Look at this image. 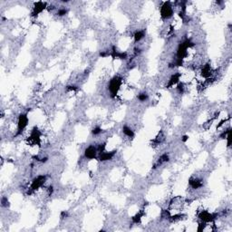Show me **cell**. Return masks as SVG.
Listing matches in <instances>:
<instances>
[{
	"mask_svg": "<svg viewBox=\"0 0 232 232\" xmlns=\"http://www.w3.org/2000/svg\"><path fill=\"white\" fill-rule=\"evenodd\" d=\"M137 98H138V100H139L140 102L143 103V102H146V101L149 99V95H148L146 93H140V94L137 96Z\"/></svg>",
	"mask_w": 232,
	"mask_h": 232,
	"instance_id": "16",
	"label": "cell"
},
{
	"mask_svg": "<svg viewBox=\"0 0 232 232\" xmlns=\"http://www.w3.org/2000/svg\"><path fill=\"white\" fill-rule=\"evenodd\" d=\"M180 76H181V73H176L172 74L170 76L168 84H167V88H170V87H172L174 85H177L179 83V82Z\"/></svg>",
	"mask_w": 232,
	"mask_h": 232,
	"instance_id": "10",
	"label": "cell"
},
{
	"mask_svg": "<svg viewBox=\"0 0 232 232\" xmlns=\"http://www.w3.org/2000/svg\"><path fill=\"white\" fill-rule=\"evenodd\" d=\"M144 36H145V30H137V31H135L134 35V42L135 43L140 42L143 38H144Z\"/></svg>",
	"mask_w": 232,
	"mask_h": 232,
	"instance_id": "12",
	"label": "cell"
},
{
	"mask_svg": "<svg viewBox=\"0 0 232 232\" xmlns=\"http://www.w3.org/2000/svg\"><path fill=\"white\" fill-rule=\"evenodd\" d=\"M41 132L38 130L37 127H35L32 131H31V134L28 137V141L32 144L34 145H38L40 146L41 144Z\"/></svg>",
	"mask_w": 232,
	"mask_h": 232,
	"instance_id": "5",
	"label": "cell"
},
{
	"mask_svg": "<svg viewBox=\"0 0 232 232\" xmlns=\"http://www.w3.org/2000/svg\"><path fill=\"white\" fill-rule=\"evenodd\" d=\"M143 216H144V213H143V211L138 212V213L135 215L134 217H133V222L135 224L140 223V222H141V220H142V218H143Z\"/></svg>",
	"mask_w": 232,
	"mask_h": 232,
	"instance_id": "15",
	"label": "cell"
},
{
	"mask_svg": "<svg viewBox=\"0 0 232 232\" xmlns=\"http://www.w3.org/2000/svg\"><path fill=\"white\" fill-rule=\"evenodd\" d=\"M68 10L66 8H60L58 11H57V16L58 17H63L67 14Z\"/></svg>",
	"mask_w": 232,
	"mask_h": 232,
	"instance_id": "20",
	"label": "cell"
},
{
	"mask_svg": "<svg viewBox=\"0 0 232 232\" xmlns=\"http://www.w3.org/2000/svg\"><path fill=\"white\" fill-rule=\"evenodd\" d=\"M123 133H124V135H126L127 137H129V138H134V131H133L129 126H127V125H124V126L123 127Z\"/></svg>",
	"mask_w": 232,
	"mask_h": 232,
	"instance_id": "14",
	"label": "cell"
},
{
	"mask_svg": "<svg viewBox=\"0 0 232 232\" xmlns=\"http://www.w3.org/2000/svg\"><path fill=\"white\" fill-rule=\"evenodd\" d=\"M160 13H161V18L162 19H170L173 17L174 10H173V7L171 6L170 2H164L162 4L160 9Z\"/></svg>",
	"mask_w": 232,
	"mask_h": 232,
	"instance_id": "2",
	"label": "cell"
},
{
	"mask_svg": "<svg viewBox=\"0 0 232 232\" xmlns=\"http://www.w3.org/2000/svg\"><path fill=\"white\" fill-rule=\"evenodd\" d=\"M116 151H113V152H101L99 154V161H110L113 158V156L115 155Z\"/></svg>",
	"mask_w": 232,
	"mask_h": 232,
	"instance_id": "11",
	"label": "cell"
},
{
	"mask_svg": "<svg viewBox=\"0 0 232 232\" xmlns=\"http://www.w3.org/2000/svg\"><path fill=\"white\" fill-rule=\"evenodd\" d=\"M188 139H189V137H188V136H186V135H184V136L182 137V142H184V143H185V142L187 141Z\"/></svg>",
	"mask_w": 232,
	"mask_h": 232,
	"instance_id": "22",
	"label": "cell"
},
{
	"mask_svg": "<svg viewBox=\"0 0 232 232\" xmlns=\"http://www.w3.org/2000/svg\"><path fill=\"white\" fill-rule=\"evenodd\" d=\"M46 8V3L45 2H36L33 8V17H36L38 14L42 13Z\"/></svg>",
	"mask_w": 232,
	"mask_h": 232,
	"instance_id": "8",
	"label": "cell"
},
{
	"mask_svg": "<svg viewBox=\"0 0 232 232\" xmlns=\"http://www.w3.org/2000/svg\"><path fill=\"white\" fill-rule=\"evenodd\" d=\"M47 177L45 175H39L36 178H35L32 180L31 186H30V191H36V189H38L39 188H41L46 181Z\"/></svg>",
	"mask_w": 232,
	"mask_h": 232,
	"instance_id": "4",
	"label": "cell"
},
{
	"mask_svg": "<svg viewBox=\"0 0 232 232\" xmlns=\"http://www.w3.org/2000/svg\"><path fill=\"white\" fill-rule=\"evenodd\" d=\"M102 133H103V130H102V128L99 127V126L94 127V128L92 130V134H93V135H99V134H101Z\"/></svg>",
	"mask_w": 232,
	"mask_h": 232,
	"instance_id": "18",
	"label": "cell"
},
{
	"mask_svg": "<svg viewBox=\"0 0 232 232\" xmlns=\"http://www.w3.org/2000/svg\"><path fill=\"white\" fill-rule=\"evenodd\" d=\"M66 90L67 91H74V90H77V87L75 85H69L66 87Z\"/></svg>",
	"mask_w": 232,
	"mask_h": 232,
	"instance_id": "21",
	"label": "cell"
},
{
	"mask_svg": "<svg viewBox=\"0 0 232 232\" xmlns=\"http://www.w3.org/2000/svg\"><path fill=\"white\" fill-rule=\"evenodd\" d=\"M123 83V78L120 76H114L113 78H112L110 82H109V85H108V89L110 92V94L113 98L116 97L118 91L120 90L121 86Z\"/></svg>",
	"mask_w": 232,
	"mask_h": 232,
	"instance_id": "1",
	"label": "cell"
},
{
	"mask_svg": "<svg viewBox=\"0 0 232 232\" xmlns=\"http://www.w3.org/2000/svg\"><path fill=\"white\" fill-rule=\"evenodd\" d=\"M8 198L7 197H3L2 199H1V205L2 207H5V208H8L9 206L8 204Z\"/></svg>",
	"mask_w": 232,
	"mask_h": 232,
	"instance_id": "19",
	"label": "cell"
},
{
	"mask_svg": "<svg viewBox=\"0 0 232 232\" xmlns=\"http://www.w3.org/2000/svg\"><path fill=\"white\" fill-rule=\"evenodd\" d=\"M177 91H178V93L179 94H182L183 93H184V91H185V86H184V84L182 83H179L177 84Z\"/></svg>",
	"mask_w": 232,
	"mask_h": 232,
	"instance_id": "17",
	"label": "cell"
},
{
	"mask_svg": "<svg viewBox=\"0 0 232 232\" xmlns=\"http://www.w3.org/2000/svg\"><path fill=\"white\" fill-rule=\"evenodd\" d=\"M27 124H28V116H27V113H21L20 115L18 116V132H17V134L16 136L18 135H20L22 134L25 129L27 128Z\"/></svg>",
	"mask_w": 232,
	"mask_h": 232,
	"instance_id": "3",
	"label": "cell"
},
{
	"mask_svg": "<svg viewBox=\"0 0 232 232\" xmlns=\"http://www.w3.org/2000/svg\"><path fill=\"white\" fill-rule=\"evenodd\" d=\"M98 150L95 146L93 145H90L89 147H87L84 151V157L86 159H89V160H93V159H95L97 157V154H98Z\"/></svg>",
	"mask_w": 232,
	"mask_h": 232,
	"instance_id": "7",
	"label": "cell"
},
{
	"mask_svg": "<svg viewBox=\"0 0 232 232\" xmlns=\"http://www.w3.org/2000/svg\"><path fill=\"white\" fill-rule=\"evenodd\" d=\"M198 217H199V219L202 222L210 223V222H213L215 219L218 218V214H216V213H210V212L206 211V210H202V211H200L199 213Z\"/></svg>",
	"mask_w": 232,
	"mask_h": 232,
	"instance_id": "6",
	"label": "cell"
},
{
	"mask_svg": "<svg viewBox=\"0 0 232 232\" xmlns=\"http://www.w3.org/2000/svg\"><path fill=\"white\" fill-rule=\"evenodd\" d=\"M189 184L193 189H198L203 187V181L202 179L199 178H190L189 179Z\"/></svg>",
	"mask_w": 232,
	"mask_h": 232,
	"instance_id": "9",
	"label": "cell"
},
{
	"mask_svg": "<svg viewBox=\"0 0 232 232\" xmlns=\"http://www.w3.org/2000/svg\"><path fill=\"white\" fill-rule=\"evenodd\" d=\"M170 160V157H169V155L167 154V153H163L162 155H161V157L159 158V160L157 161V163L154 165V169L155 168H157L158 166H160L161 165L162 163H164V162H167V161H169Z\"/></svg>",
	"mask_w": 232,
	"mask_h": 232,
	"instance_id": "13",
	"label": "cell"
}]
</instances>
